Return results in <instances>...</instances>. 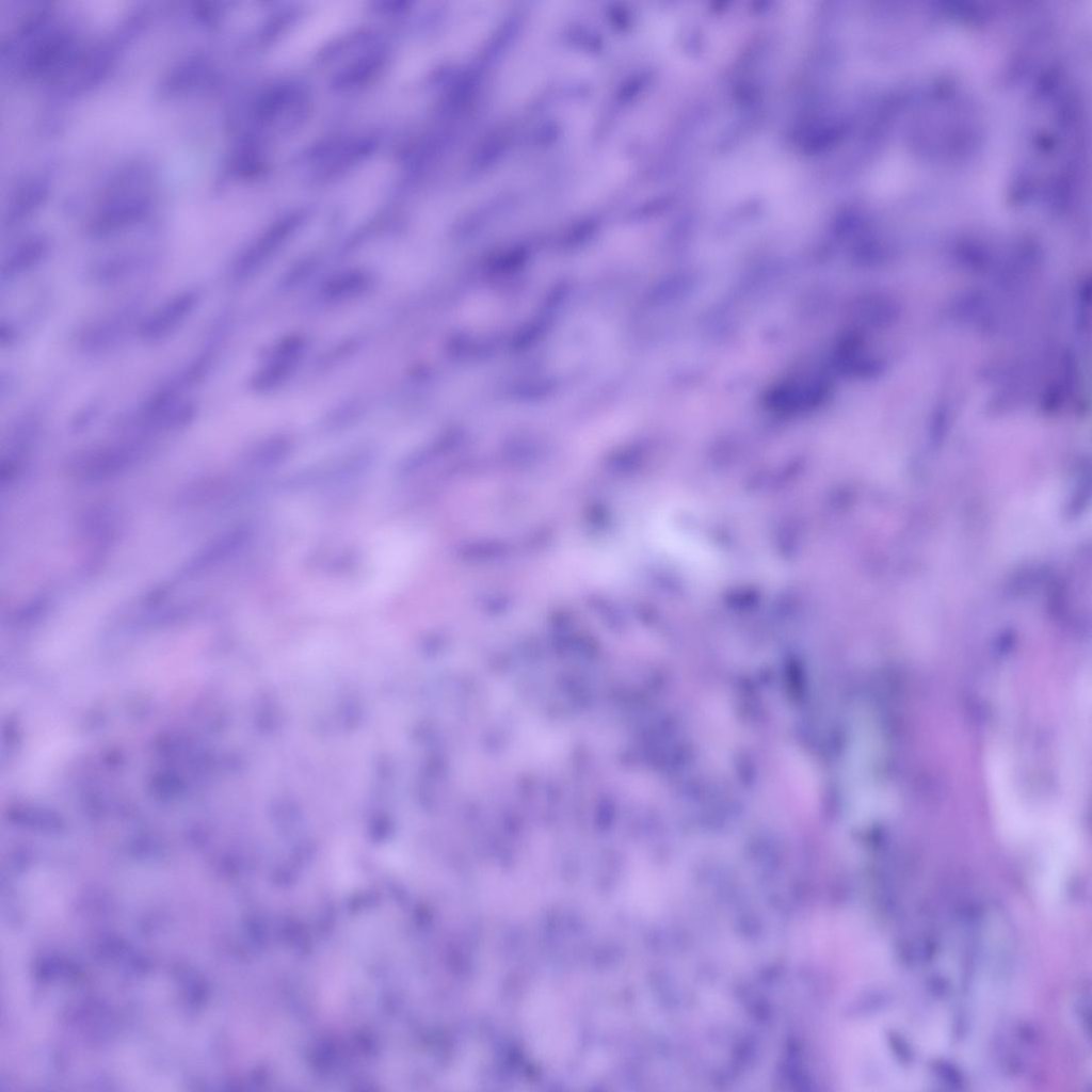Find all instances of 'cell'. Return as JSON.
<instances>
[{"label": "cell", "mask_w": 1092, "mask_h": 1092, "mask_svg": "<svg viewBox=\"0 0 1092 1092\" xmlns=\"http://www.w3.org/2000/svg\"><path fill=\"white\" fill-rule=\"evenodd\" d=\"M199 302V292L194 289L181 291L139 324L138 333L146 341H157L175 331L195 309Z\"/></svg>", "instance_id": "6da1fadb"}, {"label": "cell", "mask_w": 1092, "mask_h": 1092, "mask_svg": "<svg viewBox=\"0 0 1092 1092\" xmlns=\"http://www.w3.org/2000/svg\"><path fill=\"white\" fill-rule=\"evenodd\" d=\"M136 444H118L86 451L76 459L74 470L85 479L116 473L133 463L140 455Z\"/></svg>", "instance_id": "7a4b0ae2"}, {"label": "cell", "mask_w": 1092, "mask_h": 1092, "mask_svg": "<svg viewBox=\"0 0 1092 1092\" xmlns=\"http://www.w3.org/2000/svg\"><path fill=\"white\" fill-rule=\"evenodd\" d=\"M48 242L43 237H33L19 244L9 254L2 264V277L10 278L35 268L47 255Z\"/></svg>", "instance_id": "3957f363"}]
</instances>
